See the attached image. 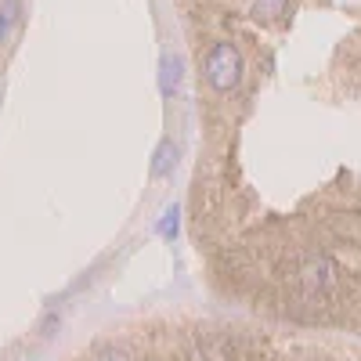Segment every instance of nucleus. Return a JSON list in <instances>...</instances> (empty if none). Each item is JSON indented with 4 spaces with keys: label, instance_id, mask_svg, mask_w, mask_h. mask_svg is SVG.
Listing matches in <instances>:
<instances>
[{
    "label": "nucleus",
    "instance_id": "f257e3e1",
    "mask_svg": "<svg viewBox=\"0 0 361 361\" xmlns=\"http://www.w3.org/2000/svg\"><path fill=\"white\" fill-rule=\"evenodd\" d=\"M243 73H246L243 51L231 40H217L206 51V83L214 87L217 94H231V90L243 83Z\"/></svg>",
    "mask_w": 361,
    "mask_h": 361
},
{
    "label": "nucleus",
    "instance_id": "f03ea898",
    "mask_svg": "<svg viewBox=\"0 0 361 361\" xmlns=\"http://www.w3.org/2000/svg\"><path fill=\"white\" fill-rule=\"evenodd\" d=\"M336 264L329 253H304L300 257V267H296V282H300V293L311 296V300H322L333 293L336 286Z\"/></svg>",
    "mask_w": 361,
    "mask_h": 361
},
{
    "label": "nucleus",
    "instance_id": "7ed1b4c3",
    "mask_svg": "<svg viewBox=\"0 0 361 361\" xmlns=\"http://www.w3.org/2000/svg\"><path fill=\"white\" fill-rule=\"evenodd\" d=\"M180 80H185V58H180V54H166L163 66H159V87H163L166 98H173L180 90Z\"/></svg>",
    "mask_w": 361,
    "mask_h": 361
},
{
    "label": "nucleus",
    "instance_id": "20e7f679",
    "mask_svg": "<svg viewBox=\"0 0 361 361\" xmlns=\"http://www.w3.org/2000/svg\"><path fill=\"white\" fill-rule=\"evenodd\" d=\"M250 15L264 22H279L289 15V0H250Z\"/></svg>",
    "mask_w": 361,
    "mask_h": 361
},
{
    "label": "nucleus",
    "instance_id": "39448f33",
    "mask_svg": "<svg viewBox=\"0 0 361 361\" xmlns=\"http://www.w3.org/2000/svg\"><path fill=\"white\" fill-rule=\"evenodd\" d=\"M18 22H22V0H0V44H8Z\"/></svg>",
    "mask_w": 361,
    "mask_h": 361
},
{
    "label": "nucleus",
    "instance_id": "423d86ee",
    "mask_svg": "<svg viewBox=\"0 0 361 361\" xmlns=\"http://www.w3.org/2000/svg\"><path fill=\"white\" fill-rule=\"evenodd\" d=\"M177 166V145L173 141H163L156 148V163H152V177H166L170 170Z\"/></svg>",
    "mask_w": 361,
    "mask_h": 361
},
{
    "label": "nucleus",
    "instance_id": "0eeeda50",
    "mask_svg": "<svg viewBox=\"0 0 361 361\" xmlns=\"http://www.w3.org/2000/svg\"><path fill=\"white\" fill-rule=\"evenodd\" d=\"M159 235H163V238H173V235H177V206H170L166 214H163V221H159Z\"/></svg>",
    "mask_w": 361,
    "mask_h": 361
},
{
    "label": "nucleus",
    "instance_id": "6e6552de",
    "mask_svg": "<svg viewBox=\"0 0 361 361\" xmlns=\"http://www.w3.org/2000/svg\"><path fill=\"white\" fill-rule=\"evenodd\" d=\"M94 361H130V354H127L123 347H109V350H102Z\"/></svg>",
    "mask_w": 361,
    "mask_h": 361
}]
</instances>
